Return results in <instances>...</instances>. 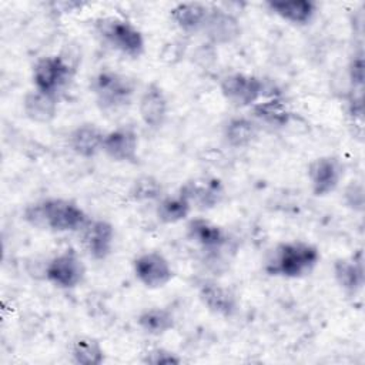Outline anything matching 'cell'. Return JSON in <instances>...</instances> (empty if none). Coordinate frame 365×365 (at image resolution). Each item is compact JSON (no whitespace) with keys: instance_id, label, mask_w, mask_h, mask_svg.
<instances>
[{"instance_id":"484cf974","label":"cell","mask_w":365,"mask_h":365,"mask_svg":"<svg viewBox=\"0 0 365 365\" xmlns=\"http://www.w3.org/2000/svg\"><path fill=\"white\" fill-rule=\"evenodd\" d=\"M71 356L78 365H100L104 362L106 354L97 339L91 336H81L73 342Z\"/></svg>"},{"instance_id":"d4e9b609","label":"cell","mask_w":365,"mask_h":365,"mask_svg":"<svg viewBox=\"0 0 365 365\" xmlns=\"http://www.w3.org/2000/svg\"><path fill=\"white\" fill-rule=\"evenodd\" d=\"M192 207L190 201L178 191L174 195L161 197L155 207V215L163 224H177L185 220Z\"/></svg>"},{"instance_id":"5b68a950","label":"cell","mask_w":365,"mask_h":365,"mask_svg":"<svg viewBox=\"0 0 365 365\" xmlns=\"http://www.w3.org/2000/svg\"><path fill=\"white\" fill-rule=\"evenodd\" d=\"M74 71L71 63L61 56L41 57L33 67L34 88L58 98V94L73 80Z\"/></svg>"},{"instance_id":"3957f363","label":"cell","mask_w":365,"mask_h":365,"mask_svg":"<svg viewBox=\"0 0 365 365\" xmlns=\"http://www.w3.org/2000/svg\"><path fill=\"white\" fill-rule=\"evenodd\" d=\"M97 106L106 113H117L130 104L134 94L133 81L117 71L103 70L90 83Z\"/></svg>"},{"instance_id":"277c9868","label":"cell","mask_w":365,"mask_h":365,"mask_svg":"<svg viewBox=\"0 0 365 365\" xmlns=\"http://www.w3.org/2000/svg\"><path fill=\"white\" fill-rule=\"evenodd\" d=\"M98 34L117 51L138 58L145 48L143 33L128 20L120 17H101L96 21Z\"/></svg>"},{"instance_id":"d6986e66","label":"cell","mask_w":365,"mask_h":365,"mask_svg":"<svg viewBox=\"0 0 365 365\" xmlns=\"http://www.w3.org/2000/svg\"><path fill=\"white\" fill-rule=\"evenodd\" d=\"M267 7L279 19L297 26L308 24L318 10L311 0H271Z\"/></svg>"},{"instance_id":"6da1fadb","label":"cell","mask_w":365,"mask_h":365,"mask_svg":"<svg viewBox=\"0 0 365 365\" xmlns=\"http://www.w3.org/2000/svg\"><path fill=\"white\" fill-rule=\"evenodd\" d=\"M24 220L40 230L71 232L83 230L88 222L84 210L71 200L46 198L24 210Z\"/></svg>"},{"instance_id":"ffe728a7","label":"cell","mask_w":365,"mask_h":365,"mask_svg":"<svg viewBox=\"0 0 365 365\" xmlns=\"http://www.w3.org/2000/svg\"><path fill=\"white\" fill-rule=\"evenodd\" d=\"M57 100L54 96L33 88L23 98V111L29 120L46 124L53 121L57 114Z\"/></svg>"},{"instance_id":"ac0fdd59","label":"cell","mask_w":365,"mask_h":365,"mask_svg":"<svg viewBox=\"0 0 365 365\" xmlns=\"http://www.w3.org/2000/svg\"><path fill=\"white\" fill-rule=\"evenodd\" d=\"M334 278L346 292H356L364 285V257L356 251L351 257L339 258L334 262Z\"/></svg>"},{"instance_id":"7402d4cb","label":"cell","mask_w":365,"mask_h":365,"mask_svg":"<svg viewBox=\"0 0 365 365\" xmlns=\"http://www.w3.org/2000/svg\"><path fill=\"white\" fill-rule=\"evenodd\" d=\"M251 113L258 121L275 128H282L288 125L292 117V113L285 101L278 97L257 101L254 106H251Z\"/></svg>"},{"instance_id":"52a82bcc","label":"cell","mask_w":365,"mask_h":365,"mask_svg":"<svg viewBox=\"0 0 365 365\" xmlns=\"http://www.w3.org/2000/svg\"><path fill=\"white\" fill-rule=\"evenodd\" d=\"M222 97L234 107L254 106L262 96L264 81L252 74L230 73L220 81Z\"/></svg>"},{"instance_id":"9a60e30c","label":"cell","mask_w":365,"mask_h":365,"mask_svg":"<svg viewBox=\"0 0 365 365\" xmlns=\"http://www.w3.org/2000/svg\"><path fill=\"white\" fill-rule=\"evenodd\" d=\"M106 133L93 123L77 125L68 134L70 148L83 158H91L103 151V141Z\"/></svg>"},{"instance_id":"7c38bea8","label":"cell","mask_w":365,"mask_h":365,"mask_svg":"<svg viewBox=\"0 0 365 365\" xmlns=\"http://www.w3.org/2000/svg\"><path fill=\"white\" fill-rule=\"evenodd\" d=\"M114 225L107 220H88L83 228V245L96 261H104L114 248Z\"/></svg>"},{"instance_id":"2e32d148","label":"cell","mask_w":365,"mask_h":365,"mask_svg":"<svg viewBox=\"0 0 365 365\" xmlns=\"http://www.w3.org/2000/svg\"><path fill=\"white\" fill-rule=\"evenodd\" d=\"M207 37L215 44H227L241 34L240 21L225 10H211L202 27Z\"/></svg>"},{"instance_id":"e0dca14e","label":"cell","mask_w":365,"mask_h":365,"mask_svg":"<svg viewBox=\"0 0 365 365\" xmlns=\"http://www.w3.org/2000/svg\"><path fill=\"white\" fill-rule=\"evenodd\" d=\"M187 237L207 251H217L227 244L225 231L205 218H192L187 224Z\"/></svg>"},{"instance_id":"603a6c76","label":"cell","mask_w":365,"mask_h":365,"mask_svg":"<svg viewBox=\"0 0 365 365\" xmlns=\"http://www.w3.org/2000/svg\"><path fill=\"white\" fill-rule=\"evenodd\" d=\"M137 325L143 329V332L153 336H160L174 328L175 318L167 308L150 307L138 314Z\"/></svg>"},{"instance_id":"7a4b0ae2","label":"cell","mask_w":365,"mask_h":365,"mask_svg":"<svg viewBox=\"0 0 365 365\" xmlns=\"http://www.w3.org/2000/svg\"><path fill=\"white\" fill-rule=\"evenodd\" d=\"M319 259V250L314 244L294 240L275 245L265 259L264 269L271 277L302 278L315 269Z\"/></svg>"},{"instance_id":"cb8c5ba5","label":"cell","mask_w":365,"mask_h":365,"mask_svg":"<svg viewBox=\"0 0 365 365\" xmlns=\"http://www.w3.org/2000/svg\"><path fill=\"white\" fill-rule=\"evenodd\" d=\"M222 135L228 145L234 148H244L257 138L258 127L250 118L234 117L224 125Z\"/></svg>"},{"instance_id":"8fae6325","label":"cell","mask_w":365,"mask_h":365,"mask_svg":"<svg viewBox=\"0 0 365 365\" xmlns=\"http://www.w3.org/2000/svg\"><path fill=\"white\" fill-rule=\"evenodd\" d=\"M103 153L117 163H138V134L133 127L121 125L104 135Z\"/></svg>"},{"instance_id":"83f0119b","label":"cell","mask_w":365,"mask_h":365,"mask_svg":"<svg viewBox=\"0 0 365 365\" xmlns=\"http://www.w3.org/2000/svg\"><path fill=\"white\" fill-rule=\"evenodd\" d=\"M143 362L151 364V365H175V364H181L182 359L170 349L153 348L144 354Z\"/></svg>"},{"instance_id":"9c48e42d","label":"cell","mask_w":365,"mask_h":365,"mask_svg":"<svg viewBox=\"0 0 365 365\" xmlns=\"http://www.w3.org/2000/svg\"><path fill=\"white\" fill-rule=\"evenodd\" d=\"M307 175L311 192L315 197H325L338 188L344 175V165L334 155H322L308 164Z\"/></svg>"},{"instance_id":"f546056e","label":"cell","mask_w":365,"mask_h":365,"mask_svg":"<svg viewBox=\"0 0 365 365\" xmlns=\"http://www.w3.org/2000/svg\"><path fill=\"white\" fill-rule=\"evenodd\" d=\"M345 201L349 207L355 210H362L364 205V190L361 184H352L345 191Z\"/></svg>"},{"instance_id":"30bf717a","label":"cell","mask_w":365,"mask_h":365,"mask_svg":"<svg viewBox=\"0 0 365 365\" xmlns=\"http://www.w3.org/2000/svg\"><path fill=\"white\" fill-rule=\"evenodd\" d=\"M180 192L190 201L192 208L211 210L224 198V185L215 177H198L185 181Z\"/></svg>"},{"instance_id":"f1b7e54d","label":"cell","mask_w":365,"mask_h":365,"mask_svg":"<svg viewBox=\"0 0 365 365\" xmlns=\"http://www.w3.org/2000/svg\"><path fill=\"white\" fill-rule=\"evenodd\" d=\"M348 74H349V80L352 83V86L355 87H362L364 83V58L362 54H355L351 58L349 67H348Z\"/></svg>"},{"instance_id":"8992f818","label":"cell","mask_w":365,"mask_h":365,"mask_svg":"<svg viewBox=\"0 0 365 365\" xmlns=\"http://www.w3.org/2000/svg\"><path fill=\"white\" fill-rule=\"evenodd\" d=\"M44 274L54 287L73 289L84 281L86 265L73 248H67L48 261Z\"/></svg>"},{"instance_id":"44dd1931","label":"cell","mask_w":365,"mask_h":365,"mask_svg":"<svg viewBox=\"0 0 365 365\" xmlns=\"http://www.w3.org/2000/svg\"><path fill=\"white\" fill-rule=\"evenodd\" d=\"M208 14H210L208 6L198 1L178 3L170 11V16L175 23V26L187 33L202 30L208 19Z\"/></svg>"},{"instance_id":"ba28073f","label":"cell","mask_w":365,"mask_h":365,"mask_svg":"<svg viewBox=\"0 0 365 365\" xmlns=\"http://www.w3.org/2000/svg\"><path fill=\"white\" fill-rule=\"evenodd\" d=\"M135 278L148 289L165 287L173 279V268L170 261L158 251H147L133 261Z\"/></svg>"},{"instance_id":"5bb4252c","label":"cell","mask_w":365,"mask_h":365,"mask_svg":"<svg viewBox=\"0 0 365 365\" xmlns=\"http://www.w3.org/2000/svg\"><path fill=\"white\" fill-rule=\"evenodd\" d=\"M138 113L143 123L150 128H160L168 114V100L157 83H150L138 100Z\"/></svg>"},{"instance_id":"4316f807","label":"cell","mask_w":365,"mask_h":365,"mask_svg":"<svg viewBox=\"0 0 365 365\" xmlns=\"http://www.w3.org/2000/svg\"><path fill=\"white\" fill-rule=\"evenodd\" d=\"M161 194H163V185L153 175H141L135 178L130 188L131 200L138 202L160 200Z\"/></svg>"},{"instance_id":"4fadbf2b","label":"cell","mask_w":365,"mask_h":365,"mask_svg":"<svg viewBox=\"0 0 365 365\" xmlns=\"http://www.w3.org/2000/svg\"><path fill=\"white\" fill-rule=\"evenodd\" d=\"M198 298L214 315L230 318L238 309L237 295L225 285L205 279L198 285Z\"/></svg>"}]
</instances>
